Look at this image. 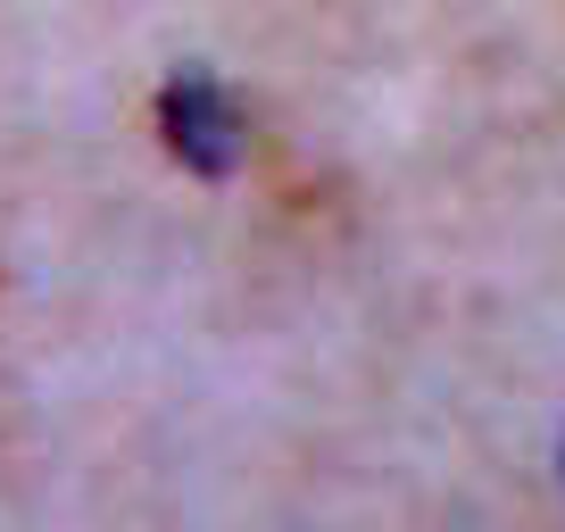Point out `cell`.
<instances>
[{"instance_id": "obj_1", "label": "cell", "mask_w": 565, "mask_h": 532, "mask_svg": "<svg viewBox=\"0 0 565 532\" xmlns=\"http://www.w3.org/2000/svg\"><path fill=\"white\" fill-rule=\"evenodd\" d=\"M159 142L175 150L192 175H233L242 150H249V117L216 75L183 67V75H167V92H159Z\"/></svg>"}]
</instances>
